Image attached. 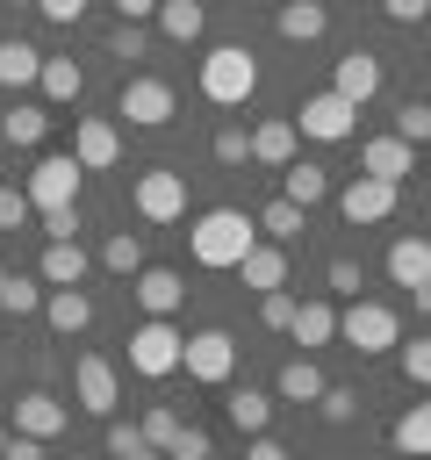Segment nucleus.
<instances>
[{"instance_id":"f257e3e1","label":"nucleus","mask_w":431,"mask_h":460,"mask_svg":"<svg viewBox=\"0 0 431 460\" xmlns=\"http://www.w3.org/2000/svg\"><path fill=\"white\" fill-rule=\"evenodd\" d=\"M259 244V223L244 208H201L194 230H187V252L194 266H216V273H237V259Z\"/></svg>"},{"instance_id":"f03ea898","label":"nucleus","mask_w":431,"mask_h":460,"mask_svg":"<svg viewBox=\"0 0 431 460\" xmlns=\"http://www.w3.org/2000/svg\"><path fill=\"white\" fill-rule=\"evenodd\" d=\"M201 93H208L216 108H244V101L259 93V58H251L244 43H216V50L201 58Z\"/></svg>"},{"instance_id":"7ed1b4c3","label":"nucleus","mask_w":431,"mask_h":460,"mask_svg":"<svg viewBox=\"0 0 431 460\" xmlns=\"http://www.w3.org/2000/svg\"><path fill=\"white\" fill-rule=\"evenodd\" d=\"M180 345H187V331H180L172 316H144V323L129 331V374H144V381L180 374Z\"/></svg>"},{"instance_id":"20e7f679","label":"nucleus","mask_w":431,"mask_h":460,"mask_svg":"<svg viewBox=\"0 0 431 460\" xmlns=\"http://www.w3.org/2000/svg\"><path fill=\"white\" fill-rule=\"evenodd\" d=\"M287 122H295V137H316V144H345V137L359 129V108H352V101H338V93L323 86V93H302V108H295Z\"/></svg>"},{"instance_id":"39448f33","label":"nucleus","mask_w":431,"mask_h":460,"mask_svg":"<svg viewBox=\"0 0 431 460\" xmlns=\"http://www.w3.org/2000/svg\"><path fill=\"white\" fill-rule=\"evenodd\" d=\"M129 208H136L144 223H180V216H187V172H172V165H151V172H136V187H129Z\"/></svg>"},{"instance_id":"423d86ee","label":"nucleus","mask_w":431,"mask_h":460,"mask_svg":"<svg viewBox=\"0 0 431 460\" xmlns=\"http://www.w3.org/2000/svg\"><path fill=\"white\" fill-rule=\"evenodd\" d=\"M338 338L352 352H395L402 345V323H395L388 302H352V309H338Z\"/></svg>"},{"instance_id":"0eeeda50","label":"nucleus","mask_w":431,"mask_h":460,"mask_svg":"<svg viewBox=\"0 0 431 460\" xmlns=\"http://www.w3.org/2000/svg\"><path fill=\"white\" fill-rule=\"evenodd\" d=\"M180 374L223 388V381L237 374V338H230V331H194V338L180 345Z\"/></svg>"},{"instance_id":"6e6552de","label":"nucleus","mask_w":431,"mask_h":460,"mask_svg":"<svg viewBox=\"0 0 431 460\" xmlns=\"http://www.w3.org/2000/svg\"><path fill=\"white\" fill-rule=\"evenodd\" d=\"M29 208H65V201H79V158L72 151H50V158H36V172H29Z\"/></svg>"},{"instance_id":"1a4fd4ad","label":"nucleus","mask_w":431,"mask_h":460,"mask_svg":"<svg viewBox=\"0 0 431 460\" xmlns=\"http://www.w3.org/2000/svg\"><path fill=\"white\" fill-rule=\"evenodd\" d=\"M72 395H79V410H86V417H115L122 381H115V367H108L101 352H79V359H72Z\"/></svg>"},{"instance_id":"9d476101","label":"nucleus","mask_w":431,"mask_h":460,"mask_svg":"<svg viewBox=\"0 0 431 460\" xmlns=\"http://www.w3.org/2000/svg\"><path fill=\"white\" fill-rule=\"evenodd\" d=\"M72 158H79V172H108L122 158V129L108 115H79L72 122Z\"/></svg>"},{"instance_id":"9b49d317","label":"nucleus","mask_w":431,"mask_h":460,"mask_svg":"<svg viewBox=\"0 0 431 460\" xmlns=\"http://www.w3.org/2000/svg\"><path fill=\"white\" fill-rule=\"evenodd\" d=\"M395 194H402V187H388V180H366V172H359V180H345V187H338V216H345L352 230H359V223H388V216H395Z\"/></svg>"},{"instance_id":"f8f14e48","label":"nucleus","mask_w":431,"mask_h":460,"mask_svg":"<svg viewBox=\"0 0 431 460\" xmlns=\"http://www.w3.org/2000/svg\"><path fill=\"white\" fill-rule=\"evenodd\" d=\"M115 115H129L136 129H165V122H172V86H165V79H122Z\"/></svg>"},{"instance_id":"ddd939ff","label":"nucleus","mask_w":431,"mask_h":460,"mask_svg":"<svg viewBox=\"0 0 431 460\" xmlns=\"http://www.w3.org/2000/svg\"><path fill=\"white\" fill-rule=\"evenodd\" d=\"M359 165H366V180H388V187H402V180L417 172V144H402V137L388 129V137L359 144Z\"/></svg>"},{"instance_id":"4468645a","label":"nucleus","mask_w":431,"mask_h":460,"mask_svg":"<svg viewBox=\"0 0 431 460\" xmlns=\"http://www.w3.org/2000/svg\"><path fill=\"white\" fill-rule=\"evenodd\" d=\"M129 295H136V309H144V316H172V309L187 302V280H180L172 266H144V273L129 280Z\"/></svg>"},{"instance_id":"2eb2a0df","label":"nucleus","mask_w":431,"mask_h":460,"mask_svg":"<svg viewBox=\"0 0 431 460\" xmlns=\"http://www.w3.org/2000/svg\"><path fill=\"white\" fill-rule=\"evenodd\" d=\"M65 424H72V410H65V402H57L50 388H29V395L14 402V431H29V438H43V446H50V438H57Z\"/></svg>"},{"instance_id":"dca6fc26","label":"nucleus","mask_w":431,"mask_h":460,"mask_svg":"<svg viewBox=\"0 0 431 460\" xmlns=\"http://www.w3.org/2000/svg\"><path fill=\"white\" fill-rule=\"evenodd\" d=\"M330 93H338V101H352V108H366V101L381 93V58H374V50H352V58H338V79H330Z\"/></svg>"},{"instance_id":"f3484780","label":"nucleus","mask_w":431,"mask_h":460,"mask_svg":"<svg viewBox=\"0 0 431 460\" xmlns=\"http://www.w3.org/2000/svg\"><path fill=\"white\" fill-rule=\"evenodd\" d=\"M86 252H79V237H65V244H43V259H36V280L43 288H79L86 280Z\"/></svg>"},{"instance_id":"a211bd4d","label":"nucleus","mask_w":431,"mask_h":460,"mask_svg":"<svg viewBox=\"0 0 431 460\" xmlns=\"http://www.w3.org/2000/svg\"><path fill=\"white\" fill-rule=\"evenodd\" d=\"M43 316L57 338H79L93 323V302H86V288H43Z\"/></svg>"},{"instance_id":"6ab92c4d","label":"nucleus","mask_w":431,"mask_h":460,"mask_svg":"<svg viewBox=\"0 0 431 460\" xmlns=\"http://www.w3.org/2000/svg\"><path fill=\"white\" fill-rule=\"evenodd\" d=\"M273 29H280L287 43H316V36L330 29V7H323V0H280Z\"/></svg>"},{"instance_id":"aec40b11","label":"nucleus","mask_w":431,"mask_h":460,"mask_svg":"<svg viewBox=\"0 0 431 460\" xmlns=\"http://www.w3.org/2000/svg\"><path fill=\"white\" fill-rule=\"evenodd\" d=\"M388 280H395V288L431 280V237H417V230H409V237H395V244H388Z\"/></svg>"},{"instance_id":"412c9836","label":"nucleus","mask_w":431,"mask_h":460,"mask_svg":"<svg viewBox=\"0 0 431 460\" xmlns=\"http://www.w3.org/2000/svg\"><path fill=\"white\" fill-rule=\"evenodd\" d=\"M323 194H330V172H323V165H309V158L280 165V201H295V208H316Z\"/></svg>"},{"instance_id":"4be33fe9","label":"nucleus","mask_w":431,"mask_h":460,"mask_svg":"<svg viewBox=\"0 0 431 460\" xmlns=\"http://www.w3.org/2000/svg\"><path fill=\"white\" fill-rule=\"evenodd\" d=\"M237 273H244V288H287V244H251L244 259H237Z\"/></svg>"},{"instance_id":"5701e85b","label":"nucleus","mask_w":431,"mask_h":460,"mask_svg":"<svg viewBox=\"0 0 431 460\" xmlns=\"http://www.w3.org/2000/svg\"><path fill=\"white\" fill-rule=\"evenodd\" d=\"M43 129H50V108H43V101H22V108H7V115H0V137H7L14 151H36V144H43Z\"/></svg>"},{"instance_id":"b1692460","label":"nucleus","mask_w":431,"mask_h":460,"mask_svg":"<svg viewBox=\"0 0 431 460\" xmlns=\"http://www.w3.org/2000/svg\"><path fill=\"white\" fill-rule=\"evenodd\" d=\"M251 158H259V165H295V122H287V115H266V122L251 129Z\"/></svg>"},{"instance_id":"393cba45","label":"nucleus","mask_w":431,"mask_h":460,"mask_svg":"<svg viewBox=\"0 0 431 460\" xmlns=\"http://www.w3.org/2000/svg\"><path fill=\"white\" fill-rule=\"evenodd\" d=\"M388 438H395V453H402V460H431V402H409V410L395 417V431H388Z\"/></svg>"},{"instance_id":"a878e982","label":"nucleus","mask_w":431,"mask_h":460,"mask_svg":"<svg viewBox=\"0 0 431 460\" xmlns=\"http://www.w3.org/2000/svg\"><path fill=\"white\" fill-rule=\"evenodd\" d=\"M287 338H295V345H330V338H338V309H330V302H295Z\"/></svg>"},{"instance_id":"bb28decb","label":"nucleus","mask_w":431,"mask_h":460,"mask_svg":"<svg viewBox=\"0 0 431 460\" xmlns=\"http://www.w3.org/2000/svg\"><path fill=\"white\" fill-rule=\"evenodd\" d=\"M223 410H230V424H237L244 438H259V431L273 424V395H266V388H230Z\"/></svg>"},{"instance_id":"cd10ccee","label":"nucleus","mask_w":431,"mask_h":460,"mask_svg":"<svg viewBox=\"0 0 431 460\" xmlns=\"http://www.w3.org/2000/svg\"><path fill=\"white\" fill-rule=\"evenodd\" d=\"M201 29H208L201 0H158V36H172V43H201Z\"/></svg>"},{"instance_id":"c85d7f7f","label":"nucleus","mask_w":431,"mask_h":460,"mask_svg":"<svg viewBox=\"0 0 431 460\" xmlns=\"http://www.w3.org/2000/svg\"><path fill=\"white\" fill-rule=\"evenodd\" d=\"M36 93H43V101H79V93H86V72H79L72 58H43Z\"/></svg>"},{"instance_id":"c756f323","label":"nucleus","mask_w":431,"mask_h":460,"mask_svg":"<svg viewBox=\"0 0 431 460\" xmlns=\"http://www.w3.org/2000/svg\"><path fill=\"white\" fill-rule=\"evenodd\" d=\"M36 72H43V50L22 43V36H7L0 43V86H36Z\"/></svg>"},{"instance_id":"7c9ffc66","label":"nucleus","mask_w":431,"mask_h":460,"mask_svg":"<svg viewBox=\"0 0 431 460\" xmlns=\"http://www.w3.org/2000/svg\"><path fill=\"white\" fill-rule=\"evenodd\" d=\"M273 395H287V402H316V395H323V367H316V359H287L280 381H273Z\"/></svg>"},{"instance_id":"2f4dec72","label":"nucleus","mask_w":431,"mask_h":460,"mask_svg":"<svg viewBox=\"0 0 431 460\" xmlns=\"http://www.w3.org/2000/svg\"><path fill=\"white\" fill-rule=\"evenodd\" d=\"M101 266L122 273V280H136V273H144V237H136V230H115V237L101 244Z\"/></svg>"},{"instance_id":"473e14b6","label":"nucleus","mask_w":431,"mask_h":460,"mask_svg":"<svg viewBox=\"0 0 431 460\" xmlns=\"http://www.w3.org/2000/svg\"><path fill=\"white\" fill-rule=\"evenodd\" d=\"M0 309H7V316H36V309H43V280H36V273H7V280H0Z\"/></svg>"},{"instance_id":"72a5a7b5","label":"nucleus","mask_w":431,"mask_h":460,"mask_svg":"<svg viewBox=\"0 0 431 460\" xmlns=\"http://www.w3.org/2000/svg\"><path fill=\"white\" fill-rule=\"evenodd\" d=\"M251 223H259V230H266L273 244H295V237H302V208H295V201H266V208H259Z\"/></svg>"},{"instance_id":"f704fd0d","label":"nucleus","mask_w":431,"mask_h":460,"mask_svg":"<svg viewBox=\"0 0 431 460\" xmlns=\"http://www.w3.org/2000/svg\"><path fill=\"white\" fill-rule=\"evenodd\" d=\"M395 137L402 144H431V101H402L395 108Z\"/></svg>"},{"instance_id":"c9c22d12","label":"nucleus","mask_w":431,"mask_h":460,"mask_svg":"<svg viewBox=\"0 0 431 460\" xmlns=\"http://www.w3.org/2000/svg\"><path fill=\"white\" fill-rule=\"evenodd\" d=\"M316 410H323V424H352V417H359V395H352V388H338V381H323Z\"/></svg>"},{"instance_id":"e433bc0d","label":"nucleus","mask_w":431,"mask_h":460,"mask_svg":"<svg viewBox=\"0 0 431 460\" xmlns=\"http://www.w3.org/2000/svg\"><path fill=\"white\" fill-rule=\"evenodd\" d=\"M136 431H144V446H158V453H165V446L180 438V410H165V402H158V410H144V424H136Z\"/></svg>"},{"instance_id":"4c0bfd02","label":"nucleus","mask_w":431,"mask_h":460,"mask_svg":"<svg viewBox=\"0 0 431 460\" xmlns=\"http://www.w3.org/2000/svg\"><path fill=\"white\" fill-rule=\"evenodd\" d=\"M402 352V381L409 388H431V338H409V345H395Z\"/></svg>"},{"instance_id":"58836bf2","label":"nucleus","mask_w":431,"mask_h":460,"mask_svg":"<svg viewBox=\"0 0 431 460\" xmlns=\"http://www.w3.org/2000/svg\"><path fill=\"white\" fill-rule=\"evenodd\" d=\"M259 323H266V331H287V323H295V295H287V288H266V295H259Z\"/></svg>"},{"instance_id":"ea45409f","label":"nucleus","mask_w":431,"mask_h":460,"mask_svg":"<svg viewBox=\"0 0 431 460\" xmlns=\"http://www.w3.org/2000/svg\"><path fill=\"white\" fill-rule=\"evenodd\" d=\"M165 460H216V446H208V431H201V424H180V438L165 446Z\"/></svg>"},{"instance_id":"a19ab883","label":"nucleus","mask_w":431,"mask_h":460,"mask_svg":"<svg viewBox=\"0 0 431 460\" xmlns=\"http://www.w3.org/2000/svg\"><path fill=\"white\" fill-rule=\"evenodd\" d=\"M144 50H151V29H144V22H122V29L108 36V58H144Z\"/></svg>"},{"instance_id":"79ce46f5","label":"nucleus","mask_w":431,"mask_h":460,"mask_svg":"<svg viewBox=\"0 0 431 460\" xmlns=\"http://www.w3.org/2000/svg\"><path fill=\"white\" fill-rule=\"evenodd\" d=\"M216 158H223V165H244V158H251V137H244L237 122H223V129H216Z\"/></svg>"},{"instance_id":"37998d69","label":"nucleus","mask_w":431,"mask_h":460,"mask_svg":"<svg viewBox=\"0 0 431 460\" xmlns=\"http://www.w3.org/2000/svg\"><path fill=\"white\" fill-rule=\"evenodd\" d=\"M43 237H50V244L79 237V201H65V208H43Z\"/></svg>"},{"instance_id":"c03bdc74","label":"nucleus","mask_w":431,"mask_h":460,"mask_svg":"<svg viewBox=\"0 0 431 460\" xmlns=\"http://www.w3.org/2000/svg\"><path fill=\"white\" fill-rule=\"evenodd\" d=\"M323 280H330V295H352V302H359V259H330Z\"/></svg>"},{"instance_id":"a18cd8bd","label":"nucleus","mask_w":431,"mask_h":460,"mask_svg":"<svg viewBox=\"0 0 431 460\" xmlns=\"http://www.w3.org/2000/svg\"><path fill=\"white\" fill-rule=\"evenodd\" d=\"M29 223V194L22 187H0V230H22Z\"/></svg>"},{"instance_id":"49530a36","label":"nucleus","mask_w":431,"mask_h":460,"mask_svg":"<svg viewBox=\"0 0 431 460\" xmlns=\"http://www.w3.org/2000/svg\"><path fill=\"white\" fill-rule=\"evenodd\" d=\"M0 460H50L43 453V438H29V431H7V453Z\"/></svg>"},{"instance_id":"de8ad7c7","label":"nucleus","mask_w":431,"mask_h":460,"mask_svg":"<svg viewBox=\"0 0 431 460\" xmlns=\"http://www.w3.org/2000/svg\"><path fill=\"white\" fill-rule=\"evenodd\" d=\"M43 7V22H57V29H72L79 14H86V0H36Z\"/></svg>"},{"instance_id":"09e8293b","label":"nucleus","mask_w":431,"mask_h":460,"mask_svg":"<svg viewBox=\"0 0 431 460\" xmlns=\"http://www.w3.org/2000/svg\"><path fill=\"white\" fill-rule=\"evenodd\" d=\"M381 14H388V22H424L431 0H381Z\"/></svg>"},{"instance_id":"8fccbe9b","label":"nucleus","mask_w":431,"mask_h":460,"mask_svg":"<svg viewBox=\"0 0 431 460\" xmlns=\"http://www.w3.org/2000/svg\"><path fill=\"white\" fill-rule=\"evenodd\" d=\"M244 460H295V453H287V446H280V438H266V431H259V438H251V446H244Z\"/></svg>"},{"instance_id":"3c124183","label":"nucleus","mask_w":431,"mask_h":460,"mask_svg":"<svg viewBox=\"0 0 431 460\" xmlns=\"http://www.w3.org/2000/svg\"><path fill=\"white\" fill-rule=\"evenodd\" d=\"M122 7V22H144V14H158V0H115Z\"/></svg>"},{"instance_id":"603ef678","label":"nucleus","mask_w":431,"mask_h":460,"mask_svg":"<svg viewBox=\"0 0 431 460\" xmlns=\"http://www.w3.org/2000/svg\"><path fill=\"white\" fill-rule=\"evenodd\" d=\"M122 460H165V453H158V446H144V438H136V446H129V453H122Z\"/></svg>"},{"instance_id":"864d4df0","label":"nucleus","mask_w":431,"mask_h":460,"mask_svg":"<svg viewBox=\"0 0 431 460\" xmlns=\"http://www.w3.org/2000/svg\"><path fill=\"white\" fill-rule=\"evenodd\" d=\"M409 302H417V309L431 316V280H417V288H409Z\"/></svg>"},{"instance_id":"5fc2aeb1","label":"nucleus","mask_w":431,"mask_h":460,"mask_svg":"<svg viewBox=\"0 0 431 460\" xmlns=\"http://www.w3.org/2000/svg\"><path fill=\"white\" fill-rule=\"evenodd\" d=\"M0 453H7V424H0Z\"/></svg>"},{"instance_id":"6e6d98bb","label":"nucleus","mask_w":431,"mask_h":460,"mask_svg":"<svg viewBox=\"0 0 431 460\" xmlns=\"http://www.w3.org/2000/svg\"><path fill=\"white\" fill-rule=\"evenodd\" d=\"M0 280H7V266H0Z\"/></svg>"},{"instance_id":"4d7b16f0","label":"nucleus","mask_w":431,"mask_h":460,"mask_svg":"<svg viewBox=\"0 0 431 460\" xmlns=\"http://www.w3.org/2000/svg\"><path fill=\"white\" fill-rule=\"evenodd\" d=\"M72 460H79V453H72Z\"/></svg>"}]
</instances>
